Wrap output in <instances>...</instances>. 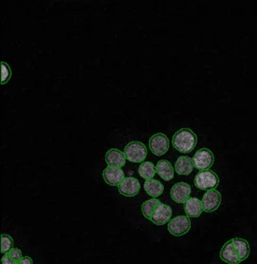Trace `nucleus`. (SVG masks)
<instances>
[{
  "label": "nucleus",
  "mask_w": 257,
  "mask_h": 264,
  "mask_svg": "<svg viewBox=\"0 0 257 264\" xmlns=\"http://www.w3.org/2000/svg\"><path fill=\"white\" fill-rule=\"evenodd\" d=\"M195 186L202 190H215L220 183L218 175L212 170H204L199 172L195 177Z\"/></svg>",
  "instance_id": "obj_2"
},
{
  "label": "nucleus",
  "mask_w": 257,
  "mask_h": 264,
  "mask_svg": "<svg viewBox=\"0 0 257 264\" xmlns=\"http://www.w3.org/2000/svg\"><path fill=\"white\" fill-rule=\"evenodd\" d=\"M22 264H33V260L29 256H23L22 260L20 261Z\"/></svg>",
  "instance_id": "obj_25"
},
{
  "label": "nucleus",
  "mask_w": 257,
  "mask_h": 264,
  "mask_svg": "<svg viewBox=\"0 0 257 264\" xmlns=\"http://www.w3.org/2000/svg\"><path fill=\"white\" fill-rule=\"evenodd\" d=\"M160 204V200H158L157 198H153V199H150V200L144 202L143 205H142V212H143V215H144L147 219L150 220L153 212H154V211L156 210V208H157Z\"/></svg>",
  "instance_id": "obj_20"
},
{
  "label": "nucleus",
  "mask_w": 257,
  "mask_h": 264,
  "mask_svg": "<svg viewBox=\"0 0 257 264\" xmlns=\"http://www.w3.org/2000/svg\"><path fill=\"white\" fill-rule=\"evenodd\" d=\"M11 68L6 63H2V84L7 83L11 78Z\"/></svg>",
  "instance_id": "obj_22"
},
{
  "label": "nucleus",
  "mask_w": 257,
  "mask_h": 264,
  "mask_svg": "<svg viewBox=\"0 0 257 264\" xmlns=\"http://www.w3.org/2000/svg\"><path fill=\"white\" fill-rule=\"evenodd\" d=\"M140 176L145 180H151L154 178L156 172V167L154 166V164L151 161H145L142 162V164L140 165L139 169Z\"/></svg>",
  "instance_id": "obj_19"
},
{
  "label": "nucleus",
  "mask_w": 257,
  "mask_h": 264,
  "mask_svg": "<svg viewBox=\"0 0 257 264\" xmlns=\"http://www.w3.org/2000/svg\"><path fill=\"white\" fill-rule=\"evenodd\" d=\"M14 241L10 235L2 233L1 234V253H6L13 249Z\"/></svg>",
  "instance_id": "obj_21"
},
{
  "label": "nucleus",
  "mask_w": 257,
  "mask_h": 264,
  "mask_svg": "<svg viewBox=\"0 0 257 264\" xmlns=\"http://www.w3.org/2000/svg\"><path fill=\"white\" fill-rule=\"evenodd\" d=\"M174 169L178 175H190L194 169L193 159L187 156H180L175 161Z\"/></svg>",
  "instance_id": "obj_15"
},
{
  "label": "nucleus",
  "mask_w": 257,
  "mask_h": 264,
  "mask_svg": "<svg viewBox=\"0 0 257 264\" xmlns=\"http://www.w3.org/2000/svg\"><path fill=\"white\" fill-rule=\"evenodd\" d=\"M191 187L189 184L180 182L175 184L171 190V197L175 203H185L190 198Z\"/></svg>",
  "instance_id": "obj_9"
},
{
  "label": "nucleus",
  "mask_w": 257,
  "mask_h": 264,
  "mask_svg": "<svg viewBox=\"0 0 257 264\" xmlns=\"http://www.w3.org/2000/svg\"><path fill=\"white\" fill-rule=\"evenodd\" d=\"M9 255L11 256L13 259H15L17 262H20L22 259V251L18 248H13L10 252H8Z\"/></svg>",
  "instance_id": "obj_23"
},
{
  "label": "nucleus",
  "mask_w": 257,
  "mask_h": 264,
  "mask_svg": "<svg viewBox=\"0 0 257 264\" xmlns=\"http://www.w3.org/2000/svg\"><path fill=\"white\" fill-rule=\"evenodd\" d=\"M125 155L118 149H110L105 155V160L109 166L114 167H122L125 164Z\"/></svg>",
  "instance_id": "obj_14"
},
{
  "label": "nucleus",
  "mask_w": 257,
  "mask_h": 264,
  "mask_svg": "<svg viewBox=\"0 0 257 264\" xmlns=\"http://www.w3.org/2000/svg\"><path fill=\"white\" fill-rule=\"evenodd\" d=\"M220 256L222 258L223 261H225L228 264H239L241 261L239 254L237 253L231 239L228 240L227 242L225 243V245L223 246V248L221 249L220 252Z\"/></svg>",
  "instance_id": "obj_12"
},
{
  "label": "nucleus",
  "mask_w": 257,
  "mask_h": 264,
  "mask_svg": "<svg viewBox=\"0 0 257 264\" xmlns=\"http://www.w3.org/2000/svg\"><path fill=\"white\" fill-rule=\"evenodd\" d=\"M1 262H2V264H18L19 262H17L15 259H13L12 258L11 256L9 255V253H6L4 255H3V257H2V259H1Z\"/></svg>",
  "instance_id": "obj_24"
},
{
  "label": "nucleus",
  "mask_w": 257,
  "mask_h": 264,
  "mask_svg": "<svg viewBox=\"0 0 257 264\" xmlns=\"http://www.w3.org/2000/svg\"><path fill=\"white\" fill-rule=\"evenodd\" d=\"M124 155L131 162H143L148 156V150L141 141L133 140L124 148Z\"/></svg>",
  "instance_id": "obj_3"
},
{
  "label": "nucleus",
  "mask_w": 257,
  "mask_h": 264,
  "mask_svg": "<svg viewBox=\"0 0 257 264\" xmlns=\"http://www.w3.org/2000/svg\"><path fill=\"white\" fill-rule=\"evenodd\" d=\"M141 185L139 181L134 177H127L119 184L118 192L125 197H134L139 193Z\"/></svg>",
  "instance_id": "obj_8"
},
{
  "label": "nucleus",
  "mask_w": 257,
  "mask_h": 264,
  "mask_svg": "<svg viewBox=\"0 0 257 264\" xmlns=\"http://www.w3.org/2000/svg\"><path fill=\"white\" fill-rule=\"evenodd\" d=\"M222 202V195L220 191L216 190H207L203 197V208L205 212L217 211Z\"/></svg>",
  "instance_id": "obj_7"
},
{
  "label": "nucleus",
  "mask_w": 257,
  "mask_h": 264,
  "mask_svg": "<svg viewBox=\"0 0 257 264\" xmlns=\"http://www.w3.org/2000/svg\"><path fill=\"white\" fill-rule=\"evenodd\" d=\"M156 172L165 181H171L174 177V169L167 159L159 160L156 164Z\"/></svg>",
  "instance_id": "obj_16"
},
{
  "label": "nucleus",
  "mask_w": 257,
  "mask_h": 264,
  "mask_svg": "<svg viewBox=\"0 0 257 264\" xmlns=\"http://www.w3.org/2000/svg\"><path fill=\"white\" fill-rule=\"evenodd\" d=\"M171 215H172V211H171V207L161 203L153 212L150 221L154 223L157 226H163L166 223L171 221L170 219H171Z\"/></svg>",
  "instance_id": "obj_10"
},
{
  "label": "nucleus",
  "mask_w": 257,
  "mask_h": 264,
  "mask_svg": "<svg viewBox=\"0 0 257 264\" xmlns=\"http://www.w3.org/2000/svg\"><path fill=\"white\" fill-rule=\"evenodd\" d=\"M172 146L180 153H191L198 143V137L189 128H182L172 137Z\"/></svg>",
  "instance_id": "obj_1"
},
{
  "label": "nucleus",
  "mask_w": 257,
  "mask_h": 264,
  "mask_svg": "<svg viewBox=\"0 0 257 264\" xmlns=\"http://www.w3.org/2000/svg\"><path fill=\"white\" fill-rule=\"evenodd\" d=\"M231 241H232V244H233L237 253L239 254L241 261L246 260L249 255V253H250V248H249L248 242L246 241V239L238 238V237L231 239Z\"/></svg>",
  "instance_id": "obj_17"
},
{
  "label": "nucleus",
  "mask_w": 257,
  "mask_h": 264,
  "mask_svg": "<svg viewBox=\"0 0 257 264\" xmlns=\"http://www.w3.org/2000/svg\"><path fill=\"white\" fill-rule=\"evenodd\" d=\"M103 179L111 187H117L124 180V172L119 167L108 166L102 173Z\"/></svg>",
  "instance_id": "obj_11"
},
{
  "label": "nucleus",
  "mask_w": 257,
  "mask_h": 264,
  "mask_svg": "<svg viewBox=\"0 0 257 264\" xmlns=\"http://www.w3.org/2000/svg\"><path fill=\"white\" fill-rule=\"evenodd\" d=\"M144 188L146 192L152 198H157L164 192V187L159 181L151 179L146 181Z\"/></svg>",
  "instance_id": "obj_18"
},
{
  "label": "nucleus",
  "mask_w": 257,
  "mask_h": 264,
  "mask_svg": "<svg viewBox=\"0 0 257 264\" xmlns=\"http://www.w3.org/2000/svg\"><path fill=\"white\" fill-rule=\"evenodd\" d=\"M191 220L188 216L179 215L171 219L168 225V231L174 236H182L190 231Z\"/></svg>",
  "instance_id": "obj_5"
},
{
  "label": "nucleus",
  "mask_w": 257,
  "mask_h": 264,
  "mask_svg": "<svg viewBox=\"0 0 257 264\" xmlns=\"http://www.w3.org/2000/svg\"><path fill=\"white\" fill-rule=\"evenodd\" d=\"M170 147V140L163 133L153 135L150 139V151L157 157L165 155Z\"/></svg>",
  "instance_id": "obj_6"
},
{
  "label": "nucleus",
  "mask_w": 257,
  "mask_h": 264,
  "mask_svg": "<svg viewBox=\"0 0 257 264\" xmlns=\"http://www.w3.org/2000/svg\"><path fill=\"white\" fill-rule=\"evenodd\" d=\"M18 264H22V263H21V262H19V263H18Z\"/></svg>",
  "instance_id": "obj_26"
},
{
  "label": "nucleus",
  "mask_w": 257,
  "mask_h": 264,
  "mask_svg": "<svg viewBox=\"0 0 257 264\" xmlns=\"http://www.w3.org/2000/svg\"><path fill=\"white\" fill-rule=\"evenodd\" d=\"M214 154L207 148L200 149L196 152L193 158L194 167L204 171L210 168L214 163Z\"/></svg>",
  "instance_id": "obj_4"
},
{
  "label": "nucleus",
  "mask_w": 257,
  "mask_h": 264,
  "mask_svg": "<svg viewBox=\"0 0 257 264\" xmlns=\"http://www.w3.org/2000/svg\"><path fill=\"white\" fill-rule=\"evenodd\" d=\"M184 211L188 217L198 218L204 211L202 201L196 197H191L184 203Z\"/></svg>",
  "instance_id": "obj_13"
}]
</instances>
